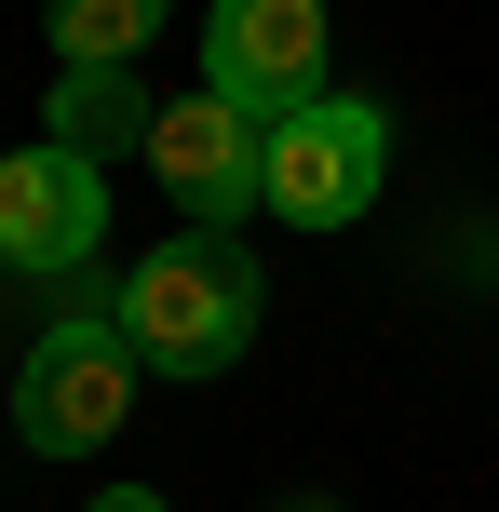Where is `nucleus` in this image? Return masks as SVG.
I'll use <instances>...</instances> for the list:
<instances>
[{
    "label": "nucleus",
    "instance_id": "f257e3e1",
    "mask_svg": "<svg viewBox=\"0 0 499 512\" xmlns=\"http://www.w3.org/2000/svg\"><path fill=\"white\" fill-rule=\"evenodd\" d=\"M257 256H243L230 230H176L162 256H135V283H122V310L108 324L135 337V364L149 378H216V364H243L257 351Z\"/></svg>",
    "mask_w": 499,
    "mask_h": 512
},
{
    "label": "nucleus",
    "instance_id": "f03ea898",
    "mask_svg": "<svg viewBox=\"0 0 499 512\" xmlns=\"http://www.w3.org/2000/svg\"><path fill=\"white\" fill-rule=\"evenodd\" d=\"M135 378H149L135 337L95 324V310H68V324H41L27 364H14V432L41 445V459H95V445L135 418Z\"/></svg>",
    "mask_w": 499,
    "mask_h": 512
},
{
    "label": "nucleus",
    "instance_id": "7ed1b4c3",
    "mask_svg": "<svg viewBox=\"0 0 499 512\" xmlns=\"http://www.w3.org/2000/svg\"><path fill=\"white\" fill-rule=\"evenodd\" d=\"M378 176H392V122L365 95H297L270 122V216L284 230H351L378 203Z\"/></svg>",
    "mask_w": 499,
    "mask_h": 512
},
{
    "label": "nucleus",
    "instance_id": "20e7f679",
    "mask_svg": "<svg viewBox=\"0 0 499 512\" xmlns=\"http://www.w3.org/2000/svg\"><path fill=\"white\" fill-rule=\"evenodd\" d=\"M149 176L176 189L189 230L257 216V203H270V108H243V95H216V81H189V95L149 122Z\"/></svg>",
    "mask_w": 499,
    "mask_h": 512
},
{
    "label": "nucleus",
    "instance_id": "39448f33",
    "mask_svg": "<svg viewBox=\"0 0 499 512\" xmlns=\"http://www.w3.org/2000/svg\"><path fill=\"white\" fill-rule=\"evenodd\" d=\"M108 230V162H81V149H14L0 162V270H27V283H68L81 256H95Z\"/></svg>",
    "mask_w": 499,
    "mask_h": 512
},
{
    "label": "nucleus",
    "instance_id": "423d86ee",
    "mask_svg": "<svg viewBox=\"0 0 499 512\" xmlns=\"http://www.w3.org/2000/svg\"><path fill=\"white\" fill-rule=\"evenodd\" d=\"M203 81L284 122L297 95H324V0H216V27H203Z\"/></svg>",
    "mask_w": 499,
    "mask_h": 512
},
{
    "label": "nucleus",
    "instance_id": "0eeeda50",
    "mask_svg": "<svg viewBox=\"0 0 499 512\" xmlns=\"http://www.w3.org/2000/svg\"><path fill=\"white\" fill-rule=\"evenodd\" d=\"M149 122H162V108L149 95H135V81L122 68H68V81H54V149H81V162H122V149H149Z\"/></svg>",
    "mask_w": 499,
    "mask_h": 512
},
{
    "label": "nucleus",
    "instance_id": "6e6552de",
    "mask_svg": "<svg viewBox=\"0 0 499 512\" xmlns=\"http://www.w3.org/2000/svg\"><path fill=\"white\" fill-rule=\"evenodd\" d=\"M162 14H176V0H54V54H68V68H135V54L162 41Z\"/></svg>",
    "mask_w": 499,
    "mask_h": 512
},
{
    "label": "nucleus",
    "instance_id": "1a4fd4ad",
    "mask_svg": "<svg viewBox=\"0 0 499 512\" xmlns=\"http://www.w3.org/2000/svg\"><path fill=\"white\" fill-rule=\"evenodd\" d=\"M95 512H176V499H149V486H108V499H95Z\"/></svg>",
    "mask_w": 499,
    "mask_h": 512
},
{
    "label": "nucleus",
    "instance_id": "9d476101",
    "mask_svg": "<svg viewBox=\"0 0 499 512\" xmlns=\"http://www.w3.org/2000/svg\"><path fill=\"white\" fill-rule=\"evenodd\" d=\"M284 512H338V499H284Z\"/></svg>",
    "mask_w": 499,
    "mask_h": 512
}]
</instances>
